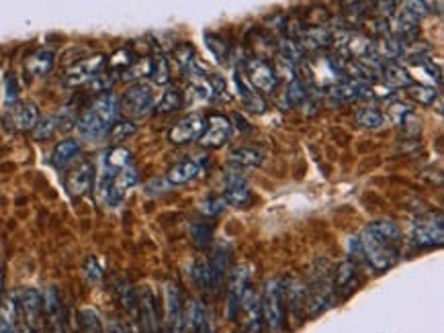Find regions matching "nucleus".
Masks as SVG:
<instances>
[{"label":"nucleus","instance_id":"nucleus-33","mask_svg":"<svg viewBox=\"0 0 444 333\" xmlns=\"http://www.w3.org/2000/svg\"><path fill=\"white\" fill-rule=\"evenodd\" d=\"M279 57L287 60L289 64H293L295 68L303 62L305 51L299 48V43L291 37H282L279 41Z\"/></svg>","mask_w":444,"mask_h":333},{"label":"nucleus","instance_id":"nucleus-18","mask_svg":"<svg viewBox=\"0 0 444 333\" xmlns=\"http://www.w3.org/2000/svg\"><path fill=\"white\" fill-rule=\"evenodd\" d=\"M332 285H334V292H336V297L340 294L342 299H346L352 290L360 285L356 262H352V260H344V262L338 264V266H336V272H334V278H332Z\"/></svg>","mask_w":444,"mask_h":333},{"label":"nucleus","instance_id":"nucleus-36","mask_svg":"<svg viewBox=\"0 0 444 333\" xmlns=\"http://www.w3.org/2000/svg\"><path fill=\"white\" fill-rule=\"evenodd\" d=\"M183 104H185V96H183V93L178 88L172 86V88L164 90L162 98L158 102V111L160 113H176V111L183 109Z\"/></svg>","mask_w":444,"mask_h":333},{"label":"nucleus","instance_id":"nucleus-30","mask_svg":"<svg viewBox=\"0 0 444 333\" xmlns=\"http://www.w3.org/2000/svg\"><path fill=\"white\" fill-rule=\"evenodd\" d=\"M78 154H80V142L78 140H64V142L56 143V147L51 151V164L56 168L68 166Z\"/></svg>","mask_w":444,"mask_h":333},{"label":"nucleus","instance_id":"nucleus-8","mask_svg":"<svg viewBox=\"0 0 444 333\" xmlns=\"http://www.w3.org/2000/svg\"><path fill=\"white\" fill-rule=\"evenodd\" d=\"M336 301H338V297L334 292L332 278L326 276V274H320L313 280V285L307 288V311H309V317H318L324 311L332 309L336 305Z\"/></svg>","mask_w":444,"mask_h":333},{"label":"nucleus","instance_id":"nucleus-48","mask_svg":"<svg viewBox=\"0 0 444 333\" xmlns=\"http://www.w3.org/2000/svg\"><path fill=\"white\" fill-rule=\"evenodd\" d=\"M192 280L197 283L199 288H211V278H209V266L207 260H197L192 266Z\"/></svg>","mask_w":444,"mask_h":333},{"label":"nucleus","instance_id":"nucleus-44","mask_svg":"<svg viewBox=\"0 0 444 333\" xmlns=\"http://www.w3.org/2000/svg\"><path fill=\"white\" fill-rule=\"evenodd\" d=\"M205 43H207V48L209 51L217 57V62H226L228 60V43H226V39L221 37V35H215V33H205Z\"/></svg>","mask_w":444,"mask_h":333},{"label":"nucleus","instance_id":"nucleus-5","mask_svg":"<svg viewBox=\"0 0 444 333\" xmlns=\"http://www.w3.org/2000/svg\"><path fill=\"white\" fill-rule=\"evenodd\" d=\"M152 109H154V93L143 82L131 84L119 100V111H123L127 117H145Z\"/></svg>","mask_w":444,"mask_h":333},{"label":"nucleus","instance_id":"nucleus-28","mask_svg":"<svg viewBox=\"0 0 444 333\" xmlns=\"http://www.w3.org/2000/svg\"><path fill=\"white\" fill-rule=\"evenodd\" d=\"M373 53L377 55V60H381L383 64H389V62L401 57V43L393 35L377 37L373 41Z\"/></svg>","mask_w":444,"mask_h":333},{"label":"nucleus","instance_id":"nucleus-53","mask_svg":"<svg viewBox=\"0 0 444 333\" xmlns=\"http://www.w3.org/2000/svg\"><path fill=\"white\" fill-rule=\"evenodd\" d=\"M143 191H145L148 196H158V194H164V192L170 191V184H168L166 178H152V180L143 186Z\"/></svg>","mask_w":444,"mask_h":333},{"label":"nucleus","instance_id":"nucleus-42","mask_svg":"<svg viewBox=\"0 0 444 333\" xmlns=\"http://www.w3.org/2000/svg\"><path fill=\"white\" fill-rule=\"evenodd\" d=\"M383 121L385 117L377 111V109H369V107H363V109H358L356 111V123L360 125V127H365V129H379L381 125H383Z\"/></svg>","mask_w":444,"mask_h":333},{"label":"nucleus","instance_id":"nucleus-52","mask_svg":"<svg viewBox=\"0 0 444 333\" xmlns=\"http://www.w3.org/2000/svg\"><path fill=\"white\" fill-rule=\"evenodd\" d=\"M82 274H84V278H86L89 283H98V280H103V268L98 266L94 256H89V258L84 260V264H82Z\"/></svg>","mask_w":444,"mask_h":333},{"label":"nucleus","instance_id":"nucleus-49","mask_svg":"<svg viewBox=\"0 0 444 333\" xmlns=\"http://www.w3.org/2000/svg\"><path fill=\"white\" fill-rule=\"evenodd\" d=\"M133 62H136L133 51H131L129 48H123V49H119L117 53L111 57L109 66H111V68H115V70H127Z\"/></svg>","mask_w":444,"mask_h":333},{"label":"nucleus","instance_id":"nucleus-39","mask_svg":"<svg viewBox=\"0 0 444 333\" xmlns=\"http://www.w3.org/2000/svg\"><path fill=\"white\" fill-rule=\"evenodd\" d=\"M152 74V57H140L136 60L127 70L121 72V78L131 82V80H141V78H148Z\"/></svg>","mask_w":444,"mask_h":333},{"label":"nucleus","instance_id":"nucleus-57","mask_svg":"<svg viewBox=\"0 0 444 333\" xmlns=\"http://www.w3.org/2000/svg\"><path fill=\"white\" fill-rule=\"evenodd\" d=\"M371 29H373V33H377V37L391 35V33H389V21H387V19H381V17L371 19Z\"/></svg>","mask_w":444,"mask_h":333},{"label":"nucleus","instance_id":"nucleus-16","mask_svg":"<svg viewBox=\"0 0 444 333\" xmlns=\"http://www.w3.org/2000/svg\"><path fill=\"white\" fill-rule=\"evenodd\" d=\"M250 186L246 182V178L242 176L240 170H228L226 174V192H223V201L226 205H234V207H244L250 201Z\"/></svg>","mask_w":444,"mask_h":333},{"label":"nucleus","instance_id":"nucleus-26","mask_svg":"<svg viewBox=\"0 0 444 333\" xmlns=\"http://www.w3.org/2000/svg\"><path fill=\"white\" fill-rule=\"evenodd\" d=\"M185 332L190 333H209V315L201 301H190L188 309L185 311Z\"/></svg>","mask_w":444,"mask_h":333},{"label":"nucleus","instance_id":"nucleus-23","mask_svg":"<svg viewBox=\"0 0 444 333\" xmlns=\"http://www.w3.org/2000/svg\"><path fill=\"white\" fill-rule=\"evenodd\" d=\"M93 111L94 115L98 119L103 121L107 127H113V123L117 121L119 117V100L117 96L111 95V93H105V95H98L94 98V102L89 107Z\"/></svg>","mask_w":444,"mask_h":333},{"label":"nucleus","instance_id":"nucleus-50","mask_svg":"<svg viewBox=\"0 0 444 333\" xmlns=\"http://www.w3.org/2000/svg\"><path fill=\"white\" fill-rule=\"evenodd\" d=\"M414 111L405 104V102H393L391 107H389V111H387V115H389V121L393 123V125H398L401 127L403 125V121L407 119L410 115H412Z\"/></svg>","mask_w":444,"mask_h":333},{"label":"nucleus","instance_id":"nucleus-13","mask_svg":"<svg viewBox=\"0 0 444 333\" xmlns=\"http://www.w3.org/2000/svg\"><path fill=\"white\" fill-rule=\"evenodd\" d=\"M242 313V333H262V311H260V294L254 288H246L240 311Z\"/></svg>","mask_w":444,"mask_h":333},{"label":"nucleus","instance_id":"nucleus-40","mask_svg":"<svg viewBox=\"0 0 444 333\" xmlns=\"http://www.w3.org/2000/svg\"><path fill=\"white\" fill-rule=\"evenodd\" d=\"M56 131H58V117L46 115V117H39L37 125L33 127V137L37 142H46V140L53 137Z\"/></svg>","mask_w":444,"mask_h":333},{"label":"nucleus","instance_id":"nucleus-12","mask_svg":"<svg viewBox=\"0 0 444 333\" xmlns=\"http://www.w3.org/2000/svg\"><path fill=\"white\" fill-rule=\"evenodd\" d=\"M105 64H107V57H105L103 53L93 55V57H86V60H80V62H76L74 66H70V68L66 70L64 82H66L68 86H82V84H89L96 74L103 72Z\"/></svg>","mask_w":444,"mask_h":333},{"label":"nucleus","instance_id":"nucleus-31","mask_svg":"<svg viewBox=\"0 0 444 333\" xmlns=\"http://www.w3.org/2000/svg\"><path fill=\"white\" fill-rule=\"evenodd\" d=\"M367 229L373 231L374 236H379L381 239L393 243V245L401 243V239H403V233H401L399 225L393 223V221H373V223L367 225Z\"/></svg>","mask_w":444,"mask_h":333},{"label":"nucleus","instance_id":"nucleus-59","mask_svg":"<svg viewBox=\"0 0 444 333\" xmlns=\"http://www.w3.org/2000/svg\"><path fill=\"white\" fill-rule=\"evenodd\" d=\"M15 333H37L31 325H27L25 321H21L19 325H17V329H15Z\"/></svg>","mask_w":444,"mask_h":333},{"label":"nucleus","instance_id":"nucleus-37","mask_svg":"<svg viewBox=\"0 0 444 333\" xmlns=\"http://www.w3.org/2000/svg\"><path fill=\"white\" fill-rule=\"evenodd\" d=\"M285 98H287V104L289 107H303L305 102H307V84H305L301 78L291 80L289 86H287Z\"/></svg>","mask_w":444,"mask_h":333},{"label":"nucleus","instance_id":"nucleus-25","mask_svg":"<svg viewBox=\"0 0 444 333\" xmlns=\"http://www.w3.org/2000/svg\"><path fill=\"white\" fill-rule=\"evenodd\" d=\"M76 127H78L80 135L86 137V140H91V142L103 140L105 135H109V129H111V127H107L103 121L98 119L91 109H86V111L80 115V119L76 121Z\"/></svg>","mask_w":444,"mask_h":333},{"label":"nucleus","instance_id":"nucleus-27","mask_svg":"<svg viewBox=\"0 0 444 333\" xmlns=\"http://www.w3.org/2000/svg\"><path fill=\"white\" fill-rule=\"evenodd\" d=\"M199 172H201V166L195 160L187 158V160L176 162L166 172V180H168L170 186H181V184H187L190 180H195L199 176Z\"/></svg>","mask_w":444,"mask_h":333},{"label":"nucleus","instance_id":"nucleus-3","mask_svg":"<svg viewBox=\"0 0 444 333\" xmlns=\"http://www.w3.org/2000/svg\"><path fill=\"white\" fill-rule=\"evenodd\" d=\"M443 215L426 213L412 223V243L416 247H438L443 245Z\"/></svg>","mask_w":444,"mask_h":333},{"label":"nucleus","instance_id":"nucleus-14","mask_svg":"<svg viewBox=\"0 0 444 333\" xmlns=\"http://www.w3.org/2000/svg\"><path fill=\"white\" fill-rule=\"evenodd\" d=\"M230 256H232V250L226 241L217 243L211 252L209 260H207V266H209V278H211V290L219 292L221 290V285L226 280V276L230 274Z\"/></svg>","mask_w":444,"mask_h":333},{"label":"nucleus","instance_id":"nucleus-6","mask_svg":"<svg viewBox=\"0 0 444 333\" xmlns=\"http://www.w3.org/2000/svg\"><path fill=\"white\" fill-rule=\"evenodd\" d=\"M136 305H138V325L141 333H162V319L158 313V301L148 286L136 290Z\"/></svg>","mask_w":444,"mask_h":333},{"label":"nucleus","instance_id":"nucleus-20","mask_svg":"<svg viewBox=\"0 0 444 333\" xmlns=\"http://www.w3.org/2000/svg\"><path fill=\"white\" fill-rule=\"evenodd\" d=\"M138 170L133 166H127L123 168L121 172L115 174V178H113V184H111V189L107 192V198H105V203L107 205H111V207H117L119 203L123 201V196H125V192L129 191L131 186H136L138 184Z\"/></svg>","mask_w":444,"mask_h":333},{"label":"nucleus","instance_id":"nucleus-54","mask_svg":"<svg viewBox=\"0 0 444 333\" xmlns=\"http://www.w3.org/2000/svg\"><path fill=\"white\" fill-rule=\"evenodd\" d=\"M4 98H6L8 104L19 100V82H17V78L13 74L6 76V95H4Z\"/></svg>","mask_w":444,"mask_h":333},{"label":"nucleus","instance_id":"nucleus-58","mask_svg":"<svg viewBox=\"0 0 444 333\" xmlns=\"http://www.w3.org/2000/svg\"><path fill=\"white\" fill-rule=\"evenodd\" d=\"M422 66H424V70L428 72V74H430V76L436 80V84H440V80H443V78H440V68H438L434 62H430V60H424V62H422Z\"/></svg>","mask_w":444,"mask_h":333},{"label":"nucleus","instance_id":"nucleus-19","mask_svg":"<svg viewBox=\"0 0 444 333\" xmlns=\"http://www.w3.org/2000/svg\"><path fill=\"white\" fill-rule=\"evenodd\" d=\"M17 303L23 315V321L27 325H31L35 329V323L41 317L44 311V297L37 288H23L21 292H17Z\"/></svg>","mask_w":444,"mask_h":333},{"label":"nucleus","instance_id":"nucleus-51","mask_svg":"<svg viewBox=\"0 0 444 333\" xmlns=\"http://www.w3.org/2000/svg\"><path fill=\"white\" fill-rule=\"evenodd\" d=\"M113 82H115V78L113 76H109V74H96L93 80L89 82V88L93 90V93H98V95H105V93H109L111 90V86H113Z\"/></svg>","mask_w":444,"mask_h":333},{"label":"nucleus","instance_id":"nucleus-22","mask_svg":"<svg viewBox=\"0 0 444 333\" xmlns=\"http://www.w3.org/2000/svg\"><path fill=\"white\" fill-rule=\"evenodd\" d=\"M234 82H235V88H237V96H240V100H242V104L250 111V113H256V115H262V113H266V102H264V98L254 93V88L244 80V76L240 74V72H235L234 76Z\"/></svg>","mask_w":444,"mask_h":333},{"label":"nucleus","instance_id":"nucleus-38","mask_svg":"<svg viewBox=\"0 0 444 333\" xmlns=\"http://www.w3.org/2000/svg\"><path fill=\"white\" fill-rule=\"evenodd\" d=\"M407 95L412 100H416L418 104L422 107H430V104H434V100L438 98V90L434 88V86H426V84H412L410 88H407Z\"/></svg>","mask_w":444,"mask_h":333},{"label":"nucleus","instance_id":"nucleus-47","mask_svg":"<svg viewBox=\"0 0 444 333\" xmlns=\"http://www.w3.org/2000/svg\"><path fill=\"white\" fill-rule=\"evenodd\" d=\"M223 209H226V201H223V196H219V194H211V196H207V198L201 203V207H199V211L203 215H207V217H217V215L223 213Z\"/></svg>","mask_w":444,"mask_h":333},{"label":"nucleus","instance_id":"nucleus-45","mask_svg":"<svg viewBox=\"0 0 444 333\" xmlns=\"http://www.w3.org/2000/svg\"><path fill=\"white\" fill-rule=\"evenodd\" d=\"M190 238L195 241V245L205 247V245H209L211 239H213V227H211L209 223L197 221V223L190 225Z\"/></svg>","mask_w":444,"mask_h":333},{"label":"nucleus","instance_id":"nucleus-32","mask_svg":"<svg viewBox=\"0 0 444 333\" xmlns=\"http://www.w3.org/2000/svg\"><path fill=\"white\" fill-rule=\"evenodd\" d=\"M230 160L235 166L256 168L262 164V154L254 147H235L230 151Z\"/></svg>","mask_w":444,"mask_h":333},{"label":"nucleus","instance_id":"nucleus-46","mask_svg":"<svg viewBox=\"0 0 444 333\" xmlns=\"http://www.w3.org/2000/svg\"><path fill=\"white\" fill-rule=\"evenodd\" d=\"M136 131H138V125L133 121H115L113 127L109 129V137L113 142H123L129 135H133Z\"/></svg>","mask_w":444,"mask_h":333},{"label":"nucleus","instance_id":"nucleus-21","mask_svg":"<svg viewBox=\"0 0 444 333\" xmlns=\"http://www.w3.org/2000/svg\"><path fill=\"white\" fill-rule=\"evenodd\" d=\"M37 121H39V109L33 102H21V104L13 107L11 115H8V123L17 131H33Z\"/></svg>","mask_w":444,"mask_h":333},{"label":"nucleus","instance_id":"nucleus-24","mask_svg":"<svg viewBox=\"0 0 444 333\" xmlns=\"http://www.w3.org/2000/svg\"><path fill=\"white\" fill-rule=\"evenodd\" d=\"M53 64H56V51L51 48H41L27 57L25 70L33 78H41V76H46V74L51 72Z\"/></svg>","mask_w":444,"mask_h":333},{"label":"nucleus","instance_id":"nucleus-29","mask_svg":"<svg viewBox=\"0 0 444 333\" xmlns=\"http://www.w3.org/2000/svg\"><path fill=\"white\" fill-rule=\"evenodd\" d=\"M381 74H383V80L389 84V88H410L414 84V78L410 76V72L393 62L383 64Z\"/></svg>","mask_w":444,"mask_h":333},{"label":"nucleus","instance_id":"nucleus-41","mask_svg":"<svg viewBox=\"0 0 444 333\" xmlns=\"http://www.w3.org/2000/svg\"><path fill=\"white\" fill-rule=\"evenodd\" d=\"M150 78L156 84H160V86L170 82V64H168L166 55L158 53L156 57H152V74H150Z\"/></svg>","mask_w":444,"mask_h":333},{"label":"nucleus","instance_id":"nucleus-56","mask_svg":"<svg viewBox=\"0 0 444 333\" xmlns=\"http://www.w3.org/2000/svg\"><path fill=\"white\" fill-rule=\"evenodd\" d=\"M379 13L381 19H387V17H393L396 15V8H398V2H374L373 4Z\"/></svg>","mask_w":444,"mask_h":333},{"label":"nucleus","instance_id":"nucleus-43","mask_svg":"<svg viewBox=\"0 0 444 333\" xmlns=\"http://www.w3.org/2000/svg\"><path fill=\"white\" fill-rule=\"evenodd\" d=\"M80 332L82 333H105L103 332V323L100 317L93 309L80 311Z\"/></svg>","mask_w":444,"mask_h":333},{"label":"nucleus","instance_id":"nucleus-7","mask_svg":"<svg viewBox=\"0 0 444 333\" xmlns=\"http://www.w3.org/2000/svg\"><path fill=\"white\" fill-rule=\"evenodd\" d=\"M252 266L250 264H237L234 270L228 274V288H226V315L230 321H234L240 311V301L248 288V280H250V272Z\"/></svg>","mask_w":444,"mask_h":333},{"label":"nucleus","instance_id":"nucleus-17","mask_svg":"<svg viewBox=\"0 0 444 333\" xmlns=\"http://www.w3.org/2000/svg\"><path fill=\"white\" fill-rule=\"evenodd\" d=\"M94 182V166L91 162H82L78 166L68 172L66 176V191L70 196L78 198V196H84L89 194L91 189H93Z\"/></svg>","mask_w":444,"mask_h":333},{"label":"nucleus","instance_id":"nucleus-10","mask_svg":"<svg viewBox=\"0 0 444 333\" xmlns=\"http://www.w3.org/2000/svg\"><path fill=\"white\" fill-rule=\"evenodd\" d=\"M282 301H285V311L291 317V321H295V325H299L303 321V313L307 309V286L297 280H282Z\"/></svg>","mask_w":444,"mask_h":333},{"label":"nucleus","instance_id":"nucleus-11","mask_svg":"<svg viewBox=\"0 0 444 333\" xmlns=\"http://www.w3.org/2000/svg\"><path fill=\"white\" fill-rule=\"evenodd\" d=\"M207 129V119L199 113H190L187 117L178 121L170 133H168V142L174 143V145H185V143L199 142L201 135L205 133Z\"/></svg>","mask_w":444,"mask_h":333},{"label":"nucleus","instance_id":"nucleus-2","mask_svg":"<svg viewBox=\"0 0 444 333\" xmlns=\"http://www.w3.org/2000/svg\"><path fill=\"white\" fill-rule=\"evenodd\" d=\"M358 241L363 250V260L369 264L374 272H385L398 262V245L374 236L367 227L358 236Z\"/></svg>","mask_w":444,"mask_h":333},{"label":"nucleus","instance_id":"nucleus-4","mask_svg":"<svg viewBox=\"0 0 444 333\" xmlns=\"http://www.w3.org/2000/svg\"><path fill=\"white\" fill-rule=\"evenodd\" d=\"M162 333H187L185 332V307L181 301V290L174 283H166L164 286Z\"/></svg>","mask_w":444,"mask_h":333},{"label":"nucleus","instance_id":"nucleus-9","mask_svg":"<svg viewBox=\"0 0 444 333\" xmlns=\"http://www.w3.org/2000/svg\"><path fill=\"white\" fill-rule=\"evenodd\" d=\"M244 70L248 76V84L252 88H256L264 95H273L279 86V76L275 72V66H270L268 62L260 60V57H252L244 64Z\"/></svg>","mask_w":444,"mask_h":333},{"label":"nucleus","instance_id":"nucleus-15","mask_svg":"<svg viewBox=\"0 0 444 333\" xmlns=\"http://www.w3.org/2000/svg\"><path fill=\"white\" fill-rule=\"evenodd\" d=\"M207 119V129L205 133L201 135L199 143L207 149H217L221 145L230 142L232 137V121L223 115H209L205 117Z\"/></svg>","mask_w":444,"mask_h":333},{"label":"nucleus","instance_id":"nucleus-1","mask_svg":"<svg viewBox=\"0 0 444 333\" xmlns=\"http://www.w3.org/2000/svg\"><path fill=\"white\" fill-rule=\"evenodd\" d=\"M260 311H262V325L270 333H279L285 329L287 311L282 301V278L273 276L264 283L260 294Z\"/></svg>","mask_w":444,"mask_h":333},{"label":"nucleus","instance_id":"nucleus-34","mask_svg":"<svg viewBox=\"0 0 444 333\" xmlns=\"http://www.w3.org/2000/svg\"><path fill=\"white\" fill-rule=\"evenodd\" d=\"M105 166L113 172H121L123 168L131 166V151L127 147H113L105 154Z\"/></svg>","mask_w":444,"mask_h":333},{"label":"nucleus","instance_id":"nucleus-55","mask_svg":"<svg viewBox=\"0 0 444 333\" xmlns=\"http://www.w3.org/2000/svg\"><path fill=\"white\" fill-rule=\"evenodd\" d=\"M401 6H403V8H405L407 13H412V15H414V17H416L418 21H422V19H424V17L428 15L426 2H420V0H418V2H416V0H410V2H403Z\"/></svg>","mask_w":444,"mask_h":333},{"label":"nucleus","instance_id":"nucleus-35","mask_svg":"<svg viewBox=\"0 0 444 333\" xmlns=\"http://www.w3.org/2000/svg\"><path fill=\"white\" fill-rule=\"evenodd\" d=\"M187 93L190 102H209L213 98V90H211L209 82L205 78H192L188 82Z\"/></svg>","mask_w":444,"mask_h":333}]
</instances>
